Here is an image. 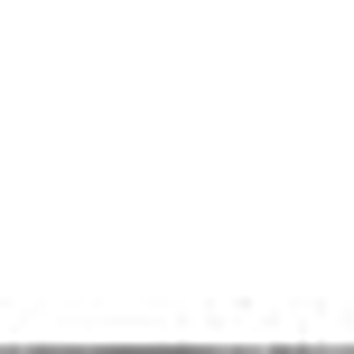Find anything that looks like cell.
Returning <instances> with one entry per match:
<instances>
[{
    "label": "cell",
    "instance_id": "6da1fadb",
    "mask_svg": "<svg viewBox=\"0 0 354 354\" xmlns=\"http://www.w3.org/2000/svg\"><path fill=\"white\" fill-rule=\"evenodd\" d=\"M224 354H280V345H224Z\"/></svg>",
    "mask_w": 354,
    "mask_h": 354
}]
</instances>
